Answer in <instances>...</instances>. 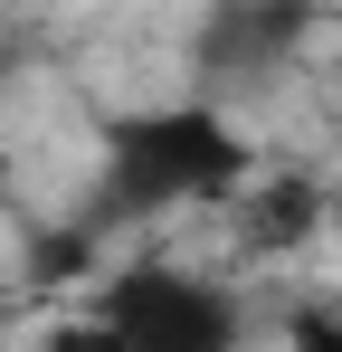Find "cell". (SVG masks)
I'll return each instance as SVG.
<instances>
[{
    "mask_svg": "<svg viewBox=\"0 0 342 352\" xmlns=\"http://www.w3.org/2000/svg\"><path fill=\"white\" fill-rule=\"evenodd\" d=\"M114 210H171V200H219L247 181V143L228 133V115L209 105H162V115H133L105 153Z\"/></svg>",
    "mask_w": 342,
    "mask_h": 352,
    "instance_id": "1",
    "label": "cell"
},
{
    "mask_svg": "<svg viewBox=\"0 0 342 352\" xmlns=\"http://www.w3.org/2000/svg\"><path fill=\"white\" fill-rule=\"evenodd\" d=\"M114 352H238V305L181 267H133L95 305Z\"/></svg>",
    "mask_w": 342,
    "mask_h": 352,
    "instance_id": "2",
    "label": "cell"
},
{
    "mask_svg": "<svg viewBox=\"0 0 342 352\" xmlns=\"http://www.w3.org/2000/svg\"><path fill=\"white\" fill-rule=\"evenodd\" d=\"M238 229L257 257H285L323 229V181L314 172H247L238 181Z\"/></svg>",
    "mask_w": 342,
    "mask_h": 352,
    "instance_id": "3",
    "label": "cell"
},
{
    "mask_svg": "<svg viewBox=\"0 0 342 352\" xmlns=\"http://www.w3.org/2000/svg\"><path fill=\"white\" fill-rule=\"evenodd\" d=\"M285 352H342V286L285 295Z\"/></svg>",
    "mask_w": 342,
    "mask_h": 352,
    "instance_id": "4",
    "label": "cell"
},
{
    "mask_svg": "<svg viewBox=\"0 0 342 352\" xmlns=\"http://www.w3.org/2000/svg\"><path fill=\"white\" fill-rule=\"evenodd\" d=\"M38 352H114V343H105V324H57Z\"/></svg>",
    "mask_w": 342,
    "mask_h": 352,
    "instance_id": "5",
    "label": "cell"
},
{
    "mask_svg": "<svg viewBox=\"0 0 342 352\" xmlns=\"http://www.w3.org/2000/svg\"><path fill=\"white\" fill-rule=\"evenodd\" d=\"M0 76H10V48H0Z\"/></svg>",
    "mask_w": 342,
    "mask_h": 352,
    "instance_id": "6",
    "label": "cell"
}]
</instances>
